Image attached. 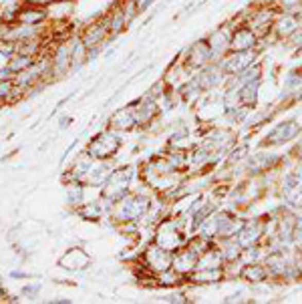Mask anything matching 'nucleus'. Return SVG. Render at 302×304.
Listing matches in <instances>:
<instances>
[{
  "instance_id": "f257e3e1",
  "label": "nucleus",
  "mask_w": 302,
  "mask_h": 304,
  "mask_svg": "<svg viewBox=\"0 0 302 304\" xmlns=\"http://www.w3.org/2000/svg\"><path fill=\"white\" fill-rule=\"evenodd\" d=\"M117 147H119L117 137H113L111 133H99V135L91 141V145H89V153H91V157L103 159V157L113 155L117 151Z\"/></svg>"
},
{
  "instance_id": "0eeeda50",
  "label": "nucleus",
  "mask_w": 302,
  "mask_h": 304,
  "mask_svg": "<svg viewBox=\"0 0 302 304\" xmlns=\"http://www.w3.org/2000/svg\"><path fill=\"white\" fill-rule=\"evenodd\" d=\"M296 133H298V125H296L294 121H288V123L278 125V127L268 135V141H270V143H284V141L292 139Z\"/></svg>"
},
{
  "instance_id": "cd10ccee",
  "label": "nucleus",
  "mask_w": 302,
  "mask_h": 304,
  "mask_svg": "<svg viewBox=\"0 0 302 304\" xmlns=\"http://www.w3.org/2000/svg\"><path fill=\"white\" fill-rule=\"evenodd\" d=\"M292 43H294V45H298V47H302V28L300 30H296V32L292 34Z\"/></svg>"
},
{
  "instance_id": "1a4fd4ad",
  "label": "nucleus",
  "mask_w": 302,
  "mask_h": 304,
  "mask_svg": "<svg viewBox=\"0 0 302 304\" xmlns=\"http://www.w3.org/2000/svg\"><path fill=\"white\" fill-rule=\"evenodd\" d=\"M37 63V59L34 57H30V55H21V52H16L12 59H10V65H8V69L10 73L16 77L19 73H23V70L30 69L32 65Z\"/></svg>"
},
{
  "instance_id": "6e6552de",
  "label": "nucleus",
  "mask_w": 302,
  "mask_h": 304,
  "mask_svg": "<svg viewBox=\"0 0 302 304\" xmlns=\"http://www.w3.org/2000/svg\"><path fill=\"white\" fill-rule=\"evenodd\" d=\"M145 210H147V200H143V198H133V200L123 202V206H121V218L133 220V218L141 216Z\"/></svg>"
},
{
  "instance_id": "bb28decb",
  "label": "nucleus",
  "mask_w": 302,
  "mask_h": 304,
  "mask_svg": "<svg viewBox=\"0 0 302 304\" xmlns=\"http://www.w3.org/2000/svg\"><path fill=\"white\" fill-rule=\"evenodd\" d=\"M39 288H41V286H39V284H37V286H24V294H26V296H34V294H37V292H39Z\"/></svg>"
},
{
  "instance_id": "ddd939ff",
  "label": "nucleus",
  "mask_w": 302,
  "mask_h": 304,
  "mask_svg": "<svg viewBox=\"0 0 302 304\" xmlns=\"http://www.w3.org/2000/svg\"><path fill=\"white\" fill-rule=\"evenodd\" d=\"M250 61H252V55L250 52H240V55H234L232 59H230V63L226 65V69L236 73V70H242L246 65H250Z\"/></svg>"
},
{
  "instance_id": "c85d7f7f",
  "label": "nucleus",
  "mask_w": 302,
  "mask_h": 304,
  "mask_svg": "<svg viewBox=\"0 0 302 304\" xmlns=\"http://www.w3.org/2000/svg\"><path fill=\"white\" fill-rule=\"evenodd\" d=\"M23 276H26L24 272H12V278H23Z\"/></svg>"
},
{
  "instance_id": "9d476101",
  "label": "nucleus",
  "mask_w": 302,
  "mask_h": 304,
  "mask_svg": "<svg viewBox=\"0 0 302 304\" xmlns=\"http://www.w3.org/2000/svg\"><path fill=\"white\" fill-rule=\"evenodd\" d=\"M133 123H135V117L127 109H119L117 113L111 115V127H115V129H131Z\"/></svg>"
},
{
  "instance_id": "c756f323",
  "label": "nucleus",
  "mask_w": 302,
  "mask_h": 304,
  "mask_svg": "<svg viewBox=\"0 0 302 304\" xmlns=\"http://www.w3.org/2000/svg\"><path fill=\"white\" fill-rule=\"evenodd\" d=\"M4 296H6V292H4V290H2V288H0V300H2V298H4Z\"/></svg>"
},
{
  "instance_id": "5701e85b",
  "label": "nucleus",
  "mask_w": 302,
  "mask_h": 304,
  "mask_svg": "<svg viewBox=\"0 0 302 304\" xmlns=\"http://www.w3.org/2000/svg\"><path fill=\"white\" fill-rule=\"evenodd\" d=\"M268 266H272L274 272H280V270L284 268V260H282L280 256H272L270 260H268Z\"/></svg>"
},
{
  "instance_id": "f8f14e48",
  "label": "nucleus",
  "mask_w": 302,
  "mask_h": 304,
  "mask_svg": "<svg viewBox=\"0 0 302 304\" xmlns=\"http://www.w3.org/2000/svg\"><path fill=\"white\" fill-rule=\"evenodd\" d=\"M232 45L238 48V50H246V48H250L252 45H254V34H252V30H248V28L238 30L236 37H234Z\"/></svg>"
},
{
  "instance_id": "4468645a",
  "label": "nucleus",
  "mask_w": 302,
  "mask_h": 304,
  "mask_svg": "<svg viewBox=\"0 0 302 304\" xmlns=\"http://www.w3.org/2000/svg\"><path fill=\"white\" fill-rule=\"evenodd\" d=\"M147 258H149V262H151L155 268H159V270L167 268V264H169V256H167L163 250H159V248H151V250L147 252Z\"/></svg>"
},
{
  "instance_id": "20e7f679",
  "label": "nucleus",
  "mask_w": 302,
  "mask_h": 304,
  "mask_svg": "<svg viewBox=\"0 0 302 304\" xmlns=\"http://www.w3.org/2000/svg\"><path fill=\"white\" fill-rule=\"evenodd\" d=\"M48 10L45 6H37V4H23L21 10H19V16H16V23L19 24H43L47 21Z\"/></svg>"
},
{
  "instance_id": "7ed1b4c3",
  "label": "nucleus",
  "mask_w": 302,
  "mask_h": 304,
  "mask_svg": "<svg viewBox=\"0 0 302 304\" xmlns=\"http://www.w3.org/2000/svg\"><path fill=\"white\" fill-rule=\"evenodd\" d=\"M107 34H109V19H105V21H101V23L91 24V26L85 30V34H83L81 41H83V45L89 50V48L103 45L105 39H107Z\"/></svg>"
},
{
  "instance_id": "393cba45",
  "label": "nucleus",
  "mask_w": 302,
  "mask_h": 304,
  "mask_svg": "<svg viewBox=\"0 0 302 304\" xmlns=\"http://www.w3.org/2000/svg\"><path fill=\"white\" fill-rule=\"evenodd\" d=\"M10 59H12V57H8V55H4V52L0 50V70H4L10 65Z\"/></svg>"
},
{
  "instance_id": "f3484780",
  "label": "nucleus",
  "mask_w": 302,
  "mask_h": 304,
  "mask_svg": "<svg viewBox=\"0 0 302 304\" xmlns=\"http://www.w3.org/2000/svg\"><path fill=\"white\" fill-rule=\"evenodd\" d=\"M286 89L294 95H302V73H292L286 81Z\"/></svg>"
},
{
  "instance_id": "a211bd4d",
  "label": "nucleus",
  "mask_w": 302,
  "mask_h": 304,
  "mask_svg": "<svg viewBox=\"0 0 302 304\" xmlns=\"http://www.w3.org/2000/svg\"><path fill=\"white\" fill-rule=\"evenodd\" d=\"M81 198H83V187L81 186L69 187V191H67V202H69V204H73V206L81 204Z\"/></svg>"
},
{
  "instance_id": "dca6fc26",
  "label": "nucleus",
  "mask_w": 302,
  "mask_h": 304,
  "mask_svg": "<svg viewBox=\"0 0 302 304\" xmlns=\"http://www.w3.org/2000/svg\"><path fill=\"white\" fill-rule=\"evenodd\" d=\"M19 10H21V4H14V6H6L0 14V23L2 24H14L16 23V16H19Z\"/></svg>"
},
{
  "instance_id": "2eb2a0df",
  "label": "nucleus",
  "mask_w": 302,
  "mask_h": 304,
  "mask_svg": "<svg viewBox=\"0 0 302 304\" xmlns=\"http://www.w3.org/2000/svg\"><path fill=\"white\" fill-rule=\"evenodd\" d=\"M256 89H258V83H248L242 91H240V99H242V103H246V105H254L256 103Z\"/></svg>"
},
{
  "instance_id": "39448f33",
  "label": "nucleus",
  "mask_w": 302,
  "mask_h": 304,
  "mask_svg": "<svg viewBox=\"0 0 302 304\" xmlns=\"http://www.w3.org/2000/svg\"><path fill=\"white\" fill-rule=\"evenodd\" d=\"M89 262H91V258L87 256L83 250H79V248L69 250L65 256L59 260V264H61L65 270H83V268L89 266Z\"/></svg>"
},
{
  "instance_id": "b1692460",
  "label": "nucleus",
  "mask_w": 302,
  "mask_h": 304,
  "mask_svg": "<svg viewBox=\"0 0 302 304\" xmlns=\"http://www.w3.org/2000/svg\"><path fill=\"white\" fill-rule=\"evenodd\" d=\"M28 4H37V6H45V8H48V6H52L55 2H59V0H26Z\"/></svg>"
},
{
  "instance_id": "aec40b11",
  "label": "nucleus",
  "mask_w": 302,
  "mask_h": 304,
  "mask_svg": "<svg viewBox=\"0 0 302 304\" xmlns=\"http://www.w3.org/2000/svg\"><path fill=\"white\" fill-rule=\"evenodd\" d=\"M12 89H14V79L0 81V101H6V97L12 93Z\"/></svg>"
},
{
  "instance_id": "412c9836",
  "label": "nucleus",
  "mask_w": 302,
  "mask_h": 304,
  "mask_svg": "<svg viewBox=\"0 0 302 304\" xmlns=\"http://www.w3.org/2000/svg\"><path fill=\"white\" fill-rule=\"evenodd\" d=\"M252 228H254V226H248V228L242 232V238H240V244H242V246L250 244L252 240H256V238H258V236H256V234H258V230H252Z\"/></svg>"
},
{
  "instance_id": "9b49d317",
  "label": "nucleus",
  "mask_w": 302,
  "mask_h": 304,
  "mask_svg": "<svg viewBox=\"0 0 302 304\" xmlns=\"http://www.w3.org/2000/svg\"><path fill=\"white\" fill-rule=\"evenodd\" d=\"M127 23H129V21H127V12H125V8H117L115 12L109 16V34L115 37L117 32L123 30V26H125Z\"/></svg>"
},
{
  "instance_id": "a878e982",
  "label": "nucleus",
  "mask_w": 302,
  "mask_h": 304,
  "mask_svg": "<svg viewBox=\"0 0 302 304\" xmlns=\"http://www.w3.org/2000/svg\"><path fill=\"white\" fill-rule=\"evenodd\" d=\"M133 2H135V6H137V10H139V12H143L145 8H149V4H151L153 0H133Z\"/></svg>"
},
{
  "instance_id": "4be33fe9",
  "label": "nucleus",
  "mask_w": 302,
  "mask_h": 304,
  "mask_svg": "<svg viewBox=\"0 0 302 304\" xmlns=\"http://www.w3.org/2000/svg\"><path fill=\"white\" fill-rule=\"evenodd\" d=\"M244 276H246L248 280H262V278H264V272L258 270V268L254 266V268H248V270L244 272Z\"/></svg>"
},
{
  "instance_id": "6ab92c4d",
  "label": "nucleus",
  "mask_w": 302,
  "mask_h": 304,
  "mask_svg": "<svg viewBox=\"0 0 302 304\" xmlns=\"http://www.w3.org/2000/svg\"><path fill=\"white\" fill-rule=\"evenodd\" d=\"M294 28H296V21H294L292 16L282 19V21L278 23V32L280 34H290V32H294Z\"/></svg>"
},
{
  "instance_id": "f03ea898",
  "label": "nucleus",
  "mask_w": 302,
  "mask_h": 304,
  "mask_svg": "<svg viewBox=\"0 0 302 304\" xmlns=\"http://www.w3.org/2000/svg\"><path fill=\"white\" fill-rule=\"evenodd\" d=\"M70 69V43H61L50 57V75L61 77Z\"/></svg>"
},
{
  "instance_id": "423d86ee",
  "label": "nucleus",
  "mask_w": 302,
  "mask_h": 304,
  "mask_svg": "<svg viewBox=\"0 0 302 304\" xmlns=\"http://www.w3.org/2000/svg\"><path fill=\"white\" fill-rule=\"evenodd\" d=\"M127 180H129V173H125V169L117 171L113 175H109L107 180V195L111 200H119L125 195V189H127Z\"/></svg>"
}]
</instances>
